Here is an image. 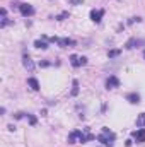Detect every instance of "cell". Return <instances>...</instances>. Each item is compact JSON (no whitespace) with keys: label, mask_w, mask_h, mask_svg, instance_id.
<instances>
[{"label":"cell","mask_w":145,"mask_h":147,"mask_svg":"<svg viewBox=\"0 0 145 147\" xmlns=\"http://www.w3.org/2000/svg\"><path fill=\"white\" fill-rule=\"evenodd\" d=\"M91 139H94L91 134H84L82 130H73L72 134L68 135V142L70 144H77V142H87V140H91Z\"/></svg>","instance_id":"cell-1"},{"label":"cell","mask_w":145,"mask_h":147,"mask_svg":"<svg viewBox=\"0 0 145 147\" xmlns=\"http://www.w3.org/2000/svg\"><path fill=\"white\" fill-rule=\"evenodd\" d=\"M97 140H99V142H103L104 146L113 147V142H114V134H113V132H109V128H103V134L97 137Z\"/></svg>","instance_id":"cell-2"},{"label":"cell","mask_w":145,"mask_h":147,"mask_svg":"<svg viewBox=\"0 0 145 147\" xmlns=\"http://www.w3.org/2000/svg\"><path fill=\"white\" fill-rule=\"evenodd\" d=\"M19 10H21V14H22L24 17H29V16L34 14V9H33V5H29V3H21V5H19Z\"/></svg>","instance_id":"cell-3"},{"label":"cell","mask_w":145,"mask_h":147,"mask_svg":"<svg viewBox=\"0 0 145 147\" xmlns=\"http://www.w3.org/2000/svg\"><path fill=\"white\" fill-rule=\"evenodd\" d=\"M51 41H55V43H58L60 46H73L75 45V41L70 39V38H51Z\"/></svg>","instance_id":"cell-4"},{"label":"cell","mask_w":145,"mask_h":147,"mask_svg":"<svg viewBox=\"0 0 145 147\" xmlns=\"http://www.w3.org/2000/svg\"><path fill=\"white\" fill-rule=\"evenodd\" d=\"M70 63H72L73 67H80V65H85V63H87V58H84V57H77V55H72V57H70Z\"/></svg>","instance_id":"cell-5"},{"label":"cell","mask_w":145,"mask_h":147,"mask_svg":"<svg viewBox=\"0 0 145 147\" xmlns=\"http://www.w3.org/2000/svg\"><path fill=\"white\" fill-rule=\"evenodd\" d=\"M103 16H104V10H101V9H94L92 12H91V19L94 21V22H101V19H103Z\"/></svg>","instance_id":"cell-6"},{"label":"cell","mask_w":145,"mask_h":147,"mask_svg":"<svg viewBox=\"0 0 145 147\" xmlns=\"http://www.w3.org/2000/svg\"><path fill=\"white\" fill-rule=\"evenodd\" d=\"M106 86H108V89H114V87H118V86H119V79L114 77V75H109L108 80H106Z\"/></svg>","instance_id":"cell-7"},{"label":"cell","mask_w":145,"mask_h":147,"mask_svg":"<svg viewBox=\"0 0 145 147\" xmlns=\"http://www.w3.org/2000/svg\"><path fill=\"white\" fill-rule=\"evenodd\" d=\"M22 63H24V67H26L29 72H33V70H34V63H33V60H31V57H29V55H24Z\"/></svg>","instance_id":"cell-8"},{"label":"cell","mask_w":145,"mask_h":147,"mask_svg":"<svg viewBox=\"0 0 145 147\" xmlns=\"http://www.w3.org/2000/svg\"><path fill=\"white\" fill-rule=\"evenodd\" d=\"M133 137L137 142H145V128H140L137 132H133Z\"/></svg>","instance_id":"cell-9"},{"label":"cell","mask_w":145,"mask_h":147,"mask_svg":"<svg viewBox=\"0 0 145 147\" xmlns=\"http://www.w3.org/2000/svg\"><path fill=\"white\" fill-rule=\"evenodd\" d=\"M126 99H128L132 105H137V103L140 101V96H138L137 92H132V94H128V96H126Z\"/></svg>","instance_id":"cell-10"},{"label":"cell","mask_w":145,"mask_h":147,"mask_svg":"<svg viewBox=\"0 0 145 147\" xmlns=\"http://www.w3.org/2000/svg\"><path fill=\"white\" fill-rule=\"evenodd\" d=\"M28 84H29V87L33 89V91H38L39 89V82H38L34 77H31V79H28Z\"/></svg>","instance_id":"cell-11"},{"label":"cell","mask_w":145,"mask_h":147,"mask_svg":"<svg viewBox=\"0 0 145 147\" xmlns=\"http://www.w3.org/2000/svg\"><path fill=\"white\" fill-rule=\"evenodd\" d=\"M140 43H142L140 39H130V41L126 43V48H128V50H132V48H135V45H140Z\"/></svg>","instance_id":"cell-12"},{"label":"cell","mask_w":145,"mask_h":147,"mask_svg":"<svg viewBox=\"0 0 145 147\" xmlns=\"http://www.w3.org/2000/svg\"><path fill=\"white\" fill-rule=\"evenodd\" d=\"M137 127H145V113L138 115V118H137Z\"/></svg>","instance_id":"cell-13"},{"label":"cell","mask_w":145,"mask_h":147,"mask_svg":"<svg viewBox=\"0 0 145 147\" xmlns=\"http://www.w3.org/2000/svg\"><path fill=\"white\" fill-rule=\"evenodd\" d=\"M34 46H36V48H41V50H46V48H48V45H46L44 41H39V39L34 43Z\"/></svg>","instance_id":"cell-14"},{"label":"cell","mask_w":145,"mask_h":147,"mask_svg":"<svg viewBox=\"0 0 145 147\" xmlns=\"http://www.w3.org/2000/svg\"><path fill=\"white\" fill-rule=\"evenodd\" d=\"M79 92V82L77 80H73V89H72V96H75Z\"/></svg>","instance_id":"cell-15"},{"label":"cell","mask_w":145,"mask_h":147,"mask_svg":"<svg viewBox=\"0 0 145 147\" xmlns=\"http://www.w3.org/2000/svg\"><path fill=\"white\" fill-rule=\"evenodd\" d=\"M108 55H109V58H113V57H118V55H119V50H111Z\"/></svg>","instance_id":"cell-16"},{"label":"cell","mask_w":145,"mask_h":147,"mask_svg":"<svg viewBox=\"0 0 145 147\" xmlns=\"http://www.w3.org/2000/svg\"><path fill=\"white\" fill-rule=\"evenodd\" d=\"M70 3H82V0H70Z\"/></svg>","instance_id":"cell-17"},{"label":"cell","mask_w":145,"mask_h":147,"mask_svg":"<svg viewBox=\"0 0 145 147\" xmlns=\"http://www.w3.org/2000/svg\"><path fill=\"white\" fill-rule=\"evenodd\" d=\"M144 57H145V51H144Z\"/></svg>","instance_id":"cell-18"}]
</instances>
